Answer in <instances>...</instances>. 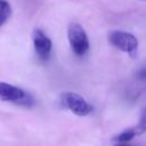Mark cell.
<instances>
[{"mask_svg":"<svg viewBox=\"0 0 146 146\" xmlns=\"http://www.w3.org/2000/svg\"><path fill=\"white\" fill-rule=\"evenodd\" d=\"M67 39L72 51L76 56H83L88 52L90 43L86 30L76 22H73L67 27Z\"/></svg>","mask_w":146,"mask_h":146,"instance_id":"6da1fadb","label":"cell"},{"mask_svg":"<svg viewBox=\"0 0 146 146\" xmlns=\"http://www.w3.org/2000/svg\"><path fill=\"white\" fill-rule=\"evenodd\" d=\"M0 99L25 107H31L34 104L33 97L27 91L7 82H0Z\"/></svg>","mask_w":146,"mask_h":146,"instance_id":"7a4b0ae2","label":"cell"},{"mask_svg":"<svg viewBox=\"0 0 146 146\" xmlns=\"http://www.w3.org/2000/svg\"><path fill=\"white\" fill-rule=\"evenodd\" d=\"M108 41L112 46H114L116 49L127 52L131 56H135L137 49H138V40L137 38L125 31L115 30L110 32L108 34Z\"/></svg>","mask_w":146,"mask_h":146,"instance_id":"3957f363","label":"cell"},{"mask_svg":"<svg viewBox=\"0 0 146 146\" xmlns=\"http://www.w3.org/2000/svg\"><path fill=\"white\" fill-rule=\"evenodd\" d=\"M60 103L78 116H87L92 112V106L82 96L75 92H64L60 97Z\"/></svg>","mask_w":146,"mask_h":146,"instance_id":"277c9868","label":"cell"},{"mask_svg":"<svg viewBox=\"0 0 146 146\" xmlns=\"http://www.w3.org/2000/svg\"><path fill=\"white\" fill-rule=\"evenodd\" d=\"M33 46L35 49L36 55L41 60H47L50 57L51 49H52V42L50 38L40 29H35L32 34Z\"/></svg>","mask_w":146,"mask_h":146,"instance_id":"5b68a950","label":"cell"},{"mask_svg":"<svg viewBox=\"0 0 146 146\" xmlns=\"http://www.w3.org/2000/svg\"><path fill=\"white\" fill-rule=\"evenodd\" d=\"M145 131H146V127L139 123L137 127H131V128H128V129L123 130L121 133H119L117 136L114 137V140L116 143H128L133 137L139 136V135L144 133Z\"/></svg>","mask_w":146,"mask_h":146,"instance_id":"8992f818","label":"cell"},{"mask_svg":"<svg viewBox=\"0 0 146 146\" xmlns=\"http://www.w3.org/2000/svg\"><path fill=\"white\" fill-rule=\"evenodd\" d=\"M11 15V7L7 0H0V27L9 19Z\"/></svg>","mask_w":146,"mask_h":146,"instance_id":"52a82bcc","label":"cell"},{"mask_svg":"<svg viewBox=\"0 0 146 146\" xmlns=\"http://www.w3.org/2000/svg\"><path fill=\"white\" fill-rule=\"evenodd\" d=\"M137 76H138L139 80H141V81H146V67L141 68V70L137 73Z\"/></svg>","mask_w":146,"mask_h":146,"instance_id":"ba28073f","label":"cell"},{"mask_svg":"<svg viewBox=\"0 0 146 146\" xmlns=\"http://www.w3.org/2000/svg\"><path fill=\"white\" fill-rule=\"evenodd\" d=\"M139 123L146 127V108L144 110V112H143V114H141V119H140V122H139Z\"/></svg>","mask_w":146,"mask_h":146,"instance_id":"9c48e42d","label":"cell"},{"mask_svg":"<svg viewBox=\"0 0 146 146\" xmlns=\"http://www.w3.org/2000/svg\"><path fill=\"white\" fill-rule=\"evenodd\" d=\"M114 146H133V145H129L128 143H116Z\"/></svg>","mask_w":146,"mask_h":146,"instance_id":"30bf717a","label":"cell"},{"mask_svg":"<svg viewBox=\"0 0 146 146\" xmlns=\"http://www.w3.org/2000/svg\"><path fill=\"white\" fill-rule=\"evenodd\" d=\"M140 1H146V0H140Z\"/></svg>","mask_w":146,"mask_h":146,"instance_id":"8fae6325","label":"cell"}]
</instances>
